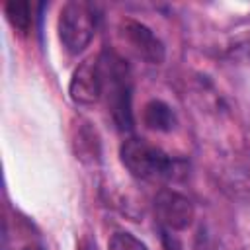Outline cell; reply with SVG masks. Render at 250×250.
I'll return each mask as SVG.
<instances>
[{"label":"cell","instance_id":"cell-1","mask_svg":"<svg viewBox=\"0 0 250 250\" xmlns=\"http://www.w3.org/2000/svg\"><path fill=\"white\" fill-rule=\"evenodd\" d=\"M104 94L113 123L119 131L133 129V80L129 64L113 51H104L100 57Z\"/></svg>","mask_w":250,"mask_h":250},{"label":"cell","instance_id":"cell-2","mask_svg":"<svg viewBox=\"0 0 250 250\" xmlns=\"http://www.w3.org/2000/svg\"><path fill=\"white\" fill-rule=\"evenodd\" d=\"M119 158L131 176L145 182L168 180L174 174V160L156 145L131 137L119 146Z\"/></svg>","mask_w":250,"mask_h":250},{"label":"cell","instance_id":"cell-3","mask_svg":"<svg viewBox=\"0 0 250 250\" xmlns=\"http://www.w3.org/2000/svg\"><path fill=\"white\" fill-rule=\"evenodd\" d=\"M96 25L98 16L90 2L72 0L66 2L59 12V37L70 55H78L90 45L96 33Z\"/></svg>","mask_w":250,"mask_h":250},{"label":"cell","instance_id":"cell-4","mask_svg":"<svg viewBox=\"0 0 250 250\" xmlns=\"http://www.w3.org/2000/svg\"><path fill=\"white\" fill-rule=\"evenodd\" d=\"M117 31H119L123 43L127 45V49L131 53H135L139 59L146 61L148 64H160L164 61V57H166L164 43L145 23L125 18L119 21Z\"/></svg>","mask_w":250,"mask_h":250},{"label":"cell","instance_id":"cell-5","mask_svg":"<svg viewBox=\"0 0 250 250\" xmlns=\"http://www.w3.org/2000/svg\"><path fill=\"white\" fill-rule=\"evenodd\" d=\"M154 213L166 230H186L195 215L191 201L174 189H160L156 193Z\"/></svg>","mask_w":250,"mask_h":250},{"label":"cell","instance_id":"cell-6","mask_svg":"<svg viewBox=\"0 0 250 250\" xmlns=\"http://www.w3.org/2000/svg\"><path fill=\"white\" fill-rule=\"evenodd\" d=\"M68 94L70 100L78 105H92L102 98L104 82H102V70L98 59H88L78 64V68L70 78Z\"/></svg>","mask_w":250,"mask_h":250},{"label":"cell","instance_id":"cell-7","mask_svg":"<svg viewBox=\"0 0 250 250\" xmlns=\"http://www.w3.org/2000/svg\"><path fill=\"white\" fill-rule=\"evenodd\" d=\"M143 121L148 129L168 133L176 127V113L174 109L162 100H150L143 107Z\"/></svg>","mask_w":250,"mask_h":250},{"label":"cell","instance_id":"cell-8","mask_svg":"<svg viewBox=\"0 0 250 250\" xmlns=\"http://www.w3.org/2000/svg\"><path fill=\"white\" fill-rule=\"evenodd\" d=\"M4 14L8 18V21L12 23V27H16L21 33H27L33 21V14H31V4L25 0H10L4 6Z\"/></svg>","mask_w":250,"mask_h":250},{"label":"cell","instance_id":"cell-9","mask_svg":"<svg viewBox=\"0 0 250 250\" xmlns=\"http://www.w3.org/2000/svg\"><path fill=\"white\" fill-rule=\"evenodd\" d=\"M107 250H148V246L143 240H139L135 234L127 230H119L111 234L107 242Z\"/></svg>","mask_w":250,"mask_h":250},{"label":"cell","instance_id":"cell-10","mask_svg":"<svg viewBox=\"0 0 250 250\" xmlns=\"http://www.w3.org/2000/svg\"><path fill=\"white\" fill-rule=\"evenodd\" d=\"M229 188L232 189L234 197L250 205V172H234L229 182Z\"/></svg>","mask_w":250,"mask_h":250},{"label":"cell","instance_id":"cell-11","mask_svg":"<svg viewBox=\"0 0 250 250\" xmlns=\"http://www.w3.org/2000/svg\"><path fill=\"white\" fill-rule=\"evenodd\" d=\"M172 230H162V242H164V248L166 250H180V242H178V238L176 236H172L170 234Z\"/></svg>","mask_w":250,"mask_h":250},{"label":"cell","instance_id":"cell-12","mask_svg":"<svg viewBox=\"0 0 250 250\" xmlns=\"http://www.w3.org/2000/svg\"><path fill=\"white\" fill-rule=\"evenodd\" d=\"M21 250H43V248H39V246H25V248H21Z\"/></svg>","mask_w":250,"mask_h":250}]
</instances>
